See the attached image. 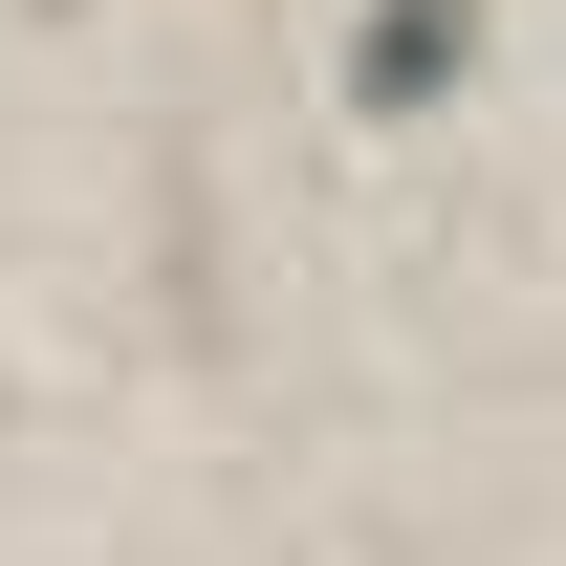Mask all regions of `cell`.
Returning <instances> with one entry per match:
<instances>
[{"instance_id":"obj_1","label":"cell","mask_w":566,"mask_h":566,"mask_svg":"<svg viewBox=\"0 0 566 566\" xmlns=\"http://www.w3.org/2000/svg\"><path fill=\"white\" fill-rule=\"evenodd\" d=\"M458 66H480V0H370V44H349V109H436Z\"/></svg>"}]
</instances>
